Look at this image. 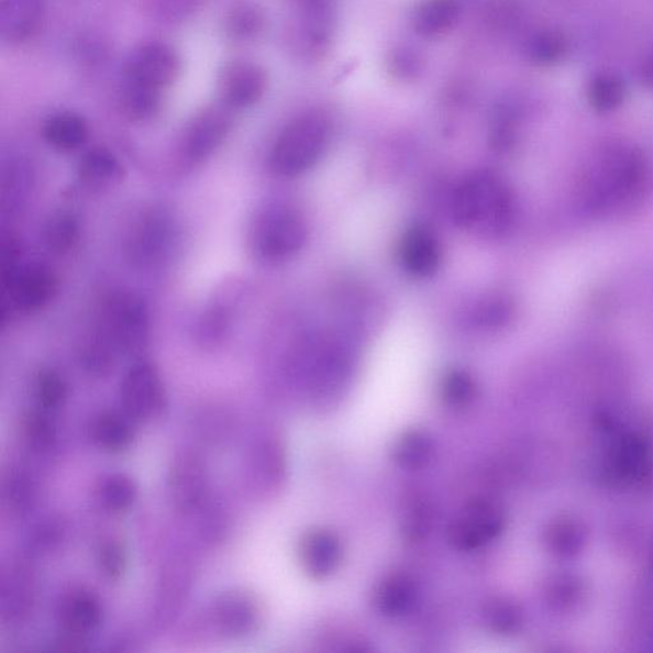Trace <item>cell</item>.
<instances>
[{
    "instance_id": "1",
    "label": "cell",
    "mask_w": 653,
    "mask_h": 653,
    "mask_svg": "<svg viewBox=\"0 0 653 653\" xmlns=\"http://www.w3.org/2000/svg\"><path fill=\"white\" fill-rule=\"evenodd\" d=\"M452 211L458 226L496 235L511 224L513 198L496 175L476 173L458 186L453 197Z\"/></svg>"
},
{
    "instance_id": "2",
    "label": "cell",
    "mask_w": 653,
    "mask_h": 653,
    "mask_svg": "<svg viewBox=\"0 0 653 653\" xmlns=\"http://www.w3.org/2000/svg\"><path fill=\"white\" fill-rule=\"evenodd\" d=\"M588 178L587 202L596 210H608L641 195L648 179L643 157L632 148H610Z\"/></svg>"
},
{
    "instance_id": "3",
    "label": "cell",
    "mask_w": 653,
    "mask_h": 653,
    "mask_svg": "<svg viewBox=\"0 0 653 653\" xmlns=\"http://www.w3.org/2000/svg\"><path fill=\"white\" fill-rule=\"evenodd\" d=\"M330 140L331 129L324 118L301 117L286 126L277 139L270 166L281 177H298L320 162Z\"/></svg>"
},
{
    "instance_id": "4",
    "label": "cell",
    "mask_w": 653,
    "mask_h": 653,
    "mask_svg": "<svg viewBox=\"0 0 653 653\" xmlns=\"http://www.w3.org/2000/svg\"><path fill=\"white\" fill-rule=\"evenodd\" d=\"M3 320L8 313H33L45 308L59 289L57 276L42 265L20 266L18 251L11 244L3 266Z\"/></svg>"
},
{
    "instance_id": "5",
    "label": "cell",
    "mask_w": 653,
    "mask_h": 653,
    "mask_svg": "<svg viewBox=\"0 0 653 653\" xmlns=\"http://www.w3.org/2000/svg\"><path fill=\"white\" fill-rule=\"evenodd\" d=\"M308 228L297 211L285 206H270L257 213L250 229L251 248L267 262L291 258L307 243Z\"/></svg>"
},
{
    "instance_id": "6",
    "label": "cell",
    "mask_w": 653,
    "mask_h": 653,
    "mask_svg": "<svg viewBox=\"0 0 653 653\" xmlns=\"http://www.w3.org/2000/svg\"><path fill=\"white\" fill-rule=\"evenodd\" d=\"M98 333L118 354L137 355L146 348L150 332L148 310L139 297L114 292L103 301Z\"/></svg>"
},
{
    "instance_id": "7",
    "label": "cell",
    "mask_w": 653,
    "mask_h": 653,
    "mask_svg": "<svg viewBox=\"0 0 653 653\" xmlns=\"http://www.w3.org/2000/svg\"><path fill=\"white\" fill-rule=\"evenodd\" d=\"M262 620L263 609L257 597L234 589L219 595L202 615L189 624V634L204 633L222 639H244L258 631Z\"/></svg>"
},
{
    "instance_id": "8",
    "label": "cell",
    "mask_w": 653,
    "mask_h": 653,
    "mask_svg": "<svg viewBox=\"0 0 653 653\" xmlns=\"http://www.w3.org/2000/svg\"><path fill=\"white\" fill-rule=\"evenodd\" d=\"M167 494L175 511L186 517L195 516L210 500L209 468L197 451L186 449L174 456Z\"/></svg>"
},
{
    "instance_id": "9",
    "label": "cell",
    "mask_w": 653,
    "mask_h": 653,
    "mask_svg": "<svg viewBox=\"0 0 653 653\" xmlns=\"http://www.w3.org/2000/svg\"><path fill=\"white\" fill-rule=\"evenodd\" d=\"M121 403L134 423H148L164 416L166 388L155 365L139 363L126 372L121 385Z\"/></svg>"
},
{
    "instance_id": "10",
    "label": "cell",
    "mask_w": 653,
    "mask_h": 653,
    "mask_svg": "<svg viewBox=\"0 0 653 653\" xmlns=\"http://www.w3.org/2000/svg\"><path fill=\"white\" fill-rule=\"evenodd\" d=\"M37 579L30 557H15L5 564L0 577V615L8 628H19L35 610Z\"/></svg>"
},
{
    "instance_id": "11",
    "label": "cell",
    "mask_w": 653,
    "mask_h": 653,
    "mask_svg": "<svg viewBox=\"0 0 653 653\" xmlns=\"http://www.w3.org/2000/svg\"><path fill=\"white\" fill-rule=\"evenodd\" d=\"M181 67V57L175 47L163 42H150L135 47L130 54L123 68V79L164 92L178 81Z\"/></svg>"
},
{
    "instance_id": "12",
    "label": "cell",
    "mask_w": 653,
    "mask_h": 653,
    "mask_svg": "<svg viewBox=\"0 0 653 653\" xmlns=\"http://www.w3.org/2000/svg\"><path fill=\"white\" fill-rule=\"evenodd\" d=\"M503 509L490 499H476L467 505L449 528V540L462 552L476 551L497 539L505 530Z\"/></svg>"
},
{
    "instance_id": "13",
    "label": "cell",
    "mask_w": 653,
    "mask_h": 653,
    "mask_svg": "<svg viewBox=\"0 0 653 653\" xmlns=\"http://www.w3.org/2000/svg\"><path fill=\"white\" fill-rule=\"evenodd\" d=\"M195 575L193 563L185 554H175L165 563L151 620L156 631H165L177 620L192 591Z\"/></svg>"
},
{
    "instance_id": "14",
    "label": "cell",
    "mask_w": 653,
    "mask_h": 653,
    "mask_svg": "<svg viewBox=\"0 0 653 653\" xmlns=\"http://www.w3.org/2000/svg\"><path fill=\"white\" fill-rule=\"evenodd\" d=\"M233 125L234 109L226 103L206 107L190 121L182 135V155L190 163H202L224 143Z\"/></svg>"
},
{
    "instance_id": "15",
    "label": "cell",
    "mask_w": 653,
    "mask_h": 653,
    "mask_svg": "<svg viewBox=\"0 0 653 653\" xmlns=\"http://www.w3.org/2000/svg\"><path fill=\"white\" fill-rule=\"evenodd\" d=\"M218 82L222 102L234 110L245 109L263 98L268 75L257 63L235 59L222 66Z\"/></svg>"
},
{
    "instance_id": "16",
    "label": "cell",
    "mask_w": 653,
    "mask_h": 653,
    "mask_svg": "<svg viewBox=\"0 0 653 653\" xmlns=\"http://www.w3.org/2000/svg\"><path fill=\"white\" fill-rule=\"evenodd\" d=\"M57 617L63 635L86 642L102 623V602L92 589L71 587L60 596Z\"/></svg>"
},
{
    "instance_id": "17",
    "label": "cell",
    "mask_w": 653,
    "mask_h": 653,
    "mask_svg": "<svg viewBox=\"0 0 653 653\" xmlns=\"http://www.w3.org/2000/svg\"><path fill=\"white\" fill-rule=\"evenodd\" d=\"M174 230L169 214L163 211L146 213L132 231L131 258L143 267L161 262L170 250Z\"/></svg>"
},
{
    "instance_id": "18",
    "label": "cell",
    "mask_w": 653,
    "mask_h": 653,
    "mask_svg": "<svg viewBox=\"0 0 653 653\" xmlns=\"http://www.w3.org/2000/svg\"><path fill=\"white\" fill-rule=\"evenodd\" d=\"M46 0H0V38L19 46L33 40L42 30Z\"/></svg>"
},
{
    "instance_id": "19",
    "label": "cell",
    "mask_w": 653,
    "mask_h": 653,
    "mask_svg": "<svg viewBox=\"0 0 653 653\" xmlns=\"http://www.w3.org/2000/svg\"><path fill=\"white\" fill-rule=\"evenodd\" d=\"M284 457L280 444L273 438L254 442L245 462V477L254 491L273 490L283 479Z\"/></svg>"
},
{
    "instance_id": "20",
    "label": "cell",
    "mask_w": 653,
    "mask_h": 653,
    "mask_svg": "<svg viewBox=\"0 0 653 653\" xmlns=\"http://www.w3.org/2000/svg\"><path fill=\"white\" fill-rule=\"evenodd\" d=\"M299 556L302 568L313 578H324L339 568L342 557L340 540L334 533L316 530L302 538Z\"/></svg>"
},
{
    "instance_id": "21",
    "label": "cell",
    "mask_w": 653,
    "mask_h": 653,
    "mask_svg": "<svg viewBox=\"0 0 653 653\" xmlns=\"http://www.w3.org/2000/svg\"><path fill=\"white\" fill-rule=\"evenodd\" d=\"M401 261L408 273L418 277L433 275L441 263V245L432 231L417 226L406 233Z\"/></svg>"
},
{
    "instance_id": "22",
    "label": "cell",
    "mask_w": 653,
    "mask_h": 653,
    "mask_svg": "<svg viewBox=\"0 0 653 653\" xmlns=\"http://www.w3.org/2000/svg\"><path fill=\"white\" fill-rule=\"evenodd\" d=\"M134 421L124 411H102L89 425L90 440L108 453L129 451L135 440Z\"/></svg>"
},
{
    "instance_id": "23",
    "label": "cell",
    "mask_w": 653,
    "mask_h": 653,
    "mask_svg": "<svg viewBox=\"0 0 653 653\" xmlns=\"http://www.w3.org/2000/svg\"><path fill=\"white\" fill-rule=\"evenodd\" d=\"M0 498L5 514L12 519H20L33 511L37 488L34 477L25 468L11 467L2 476L0 485Z\"/></svg>"
},
{
    "instance_id": "24",
    "label": "cell",
    "mask_w": 653,
    "mask_h": 653,
    "mask_svg": "<svg viewBox=\"0 0 653 653\" xmlns=\"http://www.w3.org/2000/svg\"><path fill=\"white\" fill-rule=\"evenodd\" d=\"M124 178V167L108 148L95 147L78 164V179L90 189H107Z\"/></svg>"
},
{
    "instance_id": "25",
    "label": "cell",
    "mask_w": 653,
    "mask_h": 653,
    "mask_svg": "<svg viewBox=\"0 0 653 653\" xmlns=\"http://www.w3.org/2000/svg\"><path fill=\"white\" fill-rule=\"evenodd\" d=\"M89 124L71 111H59L46 118L43 135L49 145L62 153H74L89 140Z\"/></svg>"
},
{
    "instance_id": "26",
    "label": "cell",
    "mask_w": 653,
    "mask_h": 653,
    "mask_svg": "<svg viewBox=\"0 0 653 653\" xmlns=\"http://www.w3.org/2000/svg\"><path fill=\"white\" fill-rule=\"evenodd\" d=\"M139 485L133 477L122 473L101 476L95 485V498L99 506L109 513L130 511L139 499Z\"/></svg>"
},
{
    "instance_id": "27",
    "label": "cell",
    "mask_w": 653,
    "mask_h": 653,
    "mask_svg": "<svg viewBox=\"0 0 653 653\" xmlns=\"http://www.w3.org/2000/svg\"><path fill=\"white\" fill-rule=\"evenodd\" d=\"M266 21V14L258 4L237 2L225 14L224 33L231 43H251L265 31Z\"/></svg>"
},
{
    "instance_id": "28",
    "label": "cell",
    "mask_w": 653,
    "mask_h": 653,
    "mask_svg": "<svg viewBox=\"0 0 653 653\" xmlns=\"http://www.w3.org/2000/svg\"><path fill=\"white\" fill-rule=\"evenodd\" d=\"M458 15L456 0H425L413 14V29L424 37L441 36L456 25Z\"/></svg>"
},
{
    "instance_id": "29",
    "label": "cell",
    "mask_w": 653,
    "mask_h": 653,
    "mask_svg": "<svg viewBox=\"0 0 653 653\" xmlns=\"http://www.w3.org/2000/svg\"><path fill=\"white\" fill-rule=\"evenodd\" d=\"M21 440L37 455H44L55 447L58 440L57 424L52 412L37 408L30 410L21 419Z\"/></svg>"
},
{
    "instance_id": "30",
    "label": "cell",
    "mask_w": 653,
    "mask_h": 653,
    "mask_svg": "<svg viewBox=\"0 0 653 653\" xmlns=\"http://www.w3.org/2000/svg\"><path fill=\"white\" fill-rule=\"evenodd\" d=\"M417 595V587L409 577H387L377 588V608L387 617H401L412 609Z\"/></svg>"
},
{
    "instance_id": "31",
    "label": "cell",
    "mask_w": 653,
    "mask_h": 653,
    "mask_svg": "<svg viewBox=\"0 0 653 653\" xmlns=\"http://www.w3.org/2000/svg\"><path fill=\"white\" fill-rule=\"evenodd\" d=\"M121 101L126 117L134 122L146 123L162 113L164 92L123 79Z\"/></svg>"
},
{
    "instance_id": "32",
    "label": "cell",
    "mask_w": 653,
    "mask_h": 653,
    "mask_svg": "<svg viewBox=\"0 0 653 653\" xmlns=\"http://www.w3.org/2000/svg\"><path fill=\"white\" fill-rule=\"evenodd\" d=\"M434 444L432 436L423 430H410L401 435L394 447L396 464L410 472L424 468L432 461Z\"/></svg>"
},
{
    "instance_id": "33",
    "label": "cell",
    "mask_w": 653,
    "mask_h": 653,
    "mask_svg": "<svg viewBox=\"0 0 653 653\" xmlns=\"http://www.w3.org/2000/svg\"><path fill=\"white\" fill-rule=\"evenodd\" d=\"M234 309L229 302H217L212 305L199 318L198 341L206 347H213L226 340L233 325Z\"/></svg>"
},
{
    "instance_id": "34",
    "label": "cell",
    "mask_w": 653,
    "mask_h": 653,
    "mask_svg": "<svg viewBox=\"0 0 653 653\" xmlns=\"http://www.w3.org/2000/svg\"><path fill=\"white\" fill-rule=\"evenodd\" d=\"M79 224L75 214L58 212L53 214L44 229V242L53 252L65 253L77 242Z\"/></svg>"
},
{
    "instance_id": "35",
    "label": "cell",
    "mask_w": 653,
    "mask_h": 653,
    "mask_svg": "<svg viewBox=\"0 0 653 653\" xmlns=\"http://www.w3.org/2000/svg\"><path fill=\"white\" fill-rule=\"evenodd\" d=\"M69 389L67 380L54 369H43L35 379V398L38 408L55 411L66 403Z\"/></svg>"
},
{
    "instance_id": "36",
    "label": "cell",
    "mask_w": 653,
    "mask_h": 653,
    "mask_svg": "<svg viewBox=\"0 0 653 653\" xmlns=\"http://www.w3.org/2000/svg\"><path fill=\"white\" fill-rule=\"evenodd\" d=\"M624 85L612 75L596 77L588 89V99L595 110L600 113H610L624 101Z\"/></svg>"
},
{
    "instance_id": "37",
    "label": "cell",
    "mask_w": 653,
    "mask_h": 653,
    "mask_svg": "<svg viewBox=\"0 0 653 653\" xmlns=\"http://www.w3.org/2000/svg\"><path fill=\"white\" fill-rule=\"evenodd\" d=\"M67 539L66 523L55 517L40 521L30 535V551L36 554H52Z\"/></svg>"
},
{
    "instance_id": "38",
    "label": "cell",
    "mask_w": 653,
    "mask_h": 653,
    "mask_svg": "<svg viewBox=\"0 0 653 653\" xmlns=\"http://www.w3.org/2000/svg\"><path fill=\"white\" fill-rule=\"evenodd\" d=\"M565 52H567V43L555 31H541L530 38L528 46L530 59L543 66L560 62Z\"/></svg>"
},
{
    "instance_id": "39",
    "label": "cell",
    "mask_w": 653,
    "mask_h": 653,
    "mask_svg": "<svg viewBox=\"0 0 653 653\" xmlns=\"http://www.w3.org/2000/svg\"><path fill=\"white\" fill-rule=\"evenodd\" d=\"M97 563L103 577L109 580L121 579L129 563L122 541L117 538L103 539L98 546Z\"/></svg>"
},
{
    "instance_id": "40",
    "label": "cell",
    "mask_w": 653,
    "mask_h": 653,
    "mask_svg": "<svg viewBox=\"0 0 653 653\" xmlns=\"http://www.w3.org/2000/svg\"><path fill=\"white\" fill-rule=\"evenodd\" d=\"M195 516L199 517V535L203 543L218 545L226 539L230 521L224 509L213 506L209 500Z\"/></svg>"
},
{
    "instance_id": "41",
    "label": "cell",
    "mask_w": 653,
    "mask_h": 653,
    "mask_svg": "<svg viewBox=\"0 0 653 653\" xmlns=\"http://www.w3.org/2000/svg\"><path fill=\"white\" fill-rule=\"evenodd\" d=\"M546 543L557 555H572L583 545L584 533L577 523L561 520L551 524L546 531Z\"/></svg>"
},
{
    "instance_id": "42",
    "label": "cell",
    "mask_w": 653,
    "mask_h": 653,
    "mask_svg": "<svg viewBox=\"0 0 653 653\" xmlns=\"http://www.w3.org/2000/svg\"><path fill=\"white\" fill-rule=\"evenodd\" d=\"M485 621L491 631L511 634L519 631L522 617L514 604L505 599H496L487 604L484 611Z\"/></svg>"
},
{
    "instance_id": "43",
    "label": "cell",
    "mask_w": 653,
    "mask_h": 653,
    "mask_svg": "<svg viewBox=\"0 0 653 653\" xmlns=\"http://www.w3.org/2000/svg\"><path fill=\"white\" fill-rule=\"evenodd\" d=\"M387 68L397 81L412 82L424 69V60L409 47H397L387 57Z\"/></svg>"
},
{
    "instance_id": "44",
    "label": "cell",
    "mask_w": 653,
    "mask_h": 653,
    "mask_svg": "<svg viewBox=\"0 0 653 653\" xmlns=\"http://www.w3.org/2000/svg\"><path fill=\"white\" fill-rule=\"evenodd\" d=\"M476 387L465 372H452L444 378L442 398L451 408H464L474 400Z\"/></svg>"
},
{
    "instance_id": "45",
    "label": "cell",
    "mask_w": 653,
    "mask_h": 653,
    "mask_svg": "<svg viewBox=\"0 0 653 653\" xmlns=\"http://www.w3.org/2000/svg\"><path fill=\"white\" fill-rule=\"evenodd\" d=\"M206 2L207 0H153V8L158 20L177 25L193 18Z\"/></svg>"
},
{
    "instance_id": "46",
    "label": "cell",
    "mask_w": 653,
    "mask_h": 653,
    "mask_svg": "<svg viewBox=\"0 0 653 653\" xmlns=\"http://www.w3.org/2000/svg\"><path fill=\"white\" fill-rule=\"evenodd\" d=\"M430 514L427 506L421 503L412 505L409 513L406 514L402 525L403 536L416 543L425 538L429 530Z\"/></svg>"
},
{
    "instance_id": "47",
    "label": "cell",
    "mask_w": 653,
    "mask_h": 653,
    "mask_svg": "<svg viewBox=\"0 0 653 653\" xmlns=\"http://www.w3.org/2000/svg\"><path fill=\"white\" fill-rule=\"evenodd\" d=\"M642 81L651 87H653V58L643 66L641 71Z\"/></svg>"
}]
</instances>
